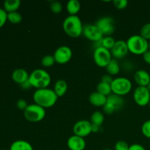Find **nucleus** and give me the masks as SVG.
Returning a JSON list of instances; mask_svg holds the SVG:
<instances>
[{"mask_svg": "<svg viewBox=\"0 0 150 150\" xmlns=\"http://www.w3.org/2000/svg\"><path fill=\"white\" fill-rule=\"evenodd\" d=\"M126 42L129 52L135 55H143L149 50V41L142 38L140 35H132Z\"/></svg>", "mask_w": 150, "mask_h": 150, "instance_id": "4", "label": "nucleus"}, {"mask_svg": "<svg viewBox=\"0 0 150 150\" xmlns=\"http://www.w3.org/2000/svg\"><path fill=\"white\" fill-rule=\"evenodd\" d=\"M149 49L150 50V40H149Z\"/></svg>", "mask_w": 150, "mask_h": 150, "instance_id": "43", "label": "nucleus"}, {"mask_svg": "<svg viewBox=\"0 0 150 150\" xmlns=\"http://www.w3.org/2000/svg\"><path fill=\"white\" fill-rule=\"evenodd\" d=\"M113 80H114V79L112 78V76H110V75L108 74L103 75V76H102V78H101V81L105 82V83H109V84H111Z\"/></svg>", "mask_w": 150, "mask_h": 150, "instance_id": "36", "label": "nucleus"}, {"mask_svg": "<svg viewBox=\"0 0 150 150\" xmlns=\"http://www.w3.org/2000/svg\"><path fill=\"white\" fill-rule=\"evenodd\" d=\"M89 101L94 106L103 107L106 103L107 97L95 91L90 94L89 97Z\"/></svg>", "mask_w": 150, "mask_h": 150, "instance_id": "18", "label": "nucleus"}, {"mask_svg": "<svg viewBox=\"0 0 150 150\" xmlns=\"http://www.w3.org/2000/svg\"><path fill=\"white\" fill-rule=\"evenodd\" d=\"M114 6L118 10H123L125 9L128 5V1L127 0H114L113 1Z\"/></svg>", "mask_w": 150, "mask_h": 150, "instance_id": "32", "label": "nucleus"}, {"mask_svg": "<svg viewBox=\"0 0 150 150\" xmlns=\"http://www.w3.org/2000/svg\"><path fill=\"white\" fill-rule=\"evenodd\" d=\"M46 115L45 108L37 104H29L27 108L23 111V116L27 121L32 123L42 121Z\"/></svg>", "mask_w": 150, "mask_h": 150, "instance_id": "5", "label": "nucleus"}, {"mask_svg": "<svg viewBox=\"0 0 150 150\" xmlns=\"http://www.w3.org/2000/svg\"><path fill=\"white\" fill-rule=\"evenodd\" d=\"M63 30L66 35L73 38L80 37L83 34V26L78 16H68L62 23Z\"/></svg>", "mask_w": 150, "mask_h": 150, "instance_id": "2", "label": "nucleus"}, {"mask_svg": "<svg viewBox=\"0 0 150 150\" xmlns=\"http://www.w3.org/2000/svg\"><path fill=\"white\" fill-rule=\"evenodd\" d=\"M125 102L122 97L112 93L109 96L107 97L106 103L103 107V110L104 113L106 114H114V112L122 108Z\"/></svg>", "mask_w": 150, "mask_h": 150, "instance_id": "8", "label": "nucleus"}, {"mask_svg": "<svg viewBox=\"0 0 150 150\" xmlns=\"http://www.w3.org/2000/svg\"><path fill=\"white\" fill-rule=\"evenodd\" d=\"M28 105H28L27 103L24 99H19L16 103V106L18 107V109L22 110V111H24L27 108Z\"/></svg>", "mask_w": 150, "mask_h": 150, "instance_id": "35", "label": "nucleus"}, {"mask_svg": "<svg viewBox=\"0 0 150 150\" xmlns=\"http://www.w3.org/2000/svg\"><path fill=\"white\" fill-rule=\"evenodd\" d=\"M67 146L70 150H84L86 143L83 138L73 135L67 139Z\"/></svg>", "mask_w": 150, "mask_h": 150, "instance_id": "15", "label": "nucleus"}, {"mask_svg": "<svg viewBox=\"0 0 150 150\" xmlns=\"http://www.w3.org/2000/svg\"><path fill=\"white\" fill-rule=\"evenodd\" d=\"M149 108H150V101H149Z\"/></svg>", "mask_w": 150, "mask_h": 150, "instance_id": "44", "label": "nucleus"}, {"mask_svg": "<svg viewBox=\"0 0 150 150\" xmlns=\"http://www.w3.org/2000/svg\"><path fill=\"white\" fill-rule=\"evenodd\" d=\"M7 21V13L4 8L0 7V28L2 27Z\"/></svg>", "mask_w": 150, "mask_h": 150, "instance_id": "34", "label": "nucleus"}, {"mask_svg": "<svg viewBox=\"0 0 150 150\" xmlns=\"http://www.w3.org/2000/svg\"><path fill=\"white\" fill-rule=\"evenodd\" d=\"M21 14L18 11L7 13V21L13 24H18L22 21Z\"/></svg>", "mask_w": 150, "mask_h": 150, "instance_id": "27", "label": "nucleus"}, {"mask_svg": "<svg viewBox=\"0 0 150 150\" xmlns=\"http://www.w3.org/2000/svg\"><path fill=\"white\" fill-rule=\"evenodd\" d=\"M104 120H105V117H104L103 113H102L101 111H97L91 115V118L89 121L92 123V125L100 127L103 124Z\"/></svg>", "mask_w": 150, "mask_h": 150, "instance_id": "24", "label": "nucleus"}, {"mask_svg": "<svg viewBox=\"0 0 150 150\" xmlns=\"http://www.w3.org/2000/svg\"><path fill=\"white\" fill-rule=\"evenodd\" d=\"M105 70L107 72V74L111 76L118 75L120 71V67L118 61L115 59H112L111 61L108 64V65L105 67Z\"/></svg>", "mask_w": 150, "mask_h": 150, "instance_id": "22", "label": "nucleus"}, {"mask_svg": "<svg viewBox=\"0 0 150 150\" xmlns=\"http://www.w3.org/2000/svg\"><path fill=\"white\" fill-rule=\"evenodd\" d=\"M102 150H114V149H103Z\"/></svg>", "mask_w": 150, "mask_h": 150, "instance_id": "42", "label": "nucleus"}, {"mask_svg": "<svg viewBox=\"0 0 150 150\" xmlns=\"http://www.w3.org/2000/svg\"><path fill=\"white\" fill-rule=\"evenodd\" d=\"M133 100L139 106L149 105L150 101V92L146 86H137L133 92Z\"/></svg>", "mask_w": 150, "mask_h": 150, "instance_id": "9", "label": "nucleus"}, {"mask_svg": "<svg viewBox=\"0 0 150 150\" xmlns=\"http://www.w3.org/2000/svg\"><path fill=\"white\" fill-rule=\"evenodd\" d=\"M55 63V59L53 55H45L41 59V64L45 67H52Z\"/></svg>", "mask_w": 150, "mask_h": 150, "instance_id": "28", "label": "nucleus"}, {"mask_svg": "<svg viewBox=\"0 0 150 150\" xmlns=\"http://www.w3.org/2000/svg\"><path fill=\"white\" fill-rule=\"evenodd\" d=\"M100 127H99V126L92 125V133H98L100 130Z\"/></svg>", "mask_w": 150, "mask_h": 150, "instance_id": "40", "label": "nucleus"}, {"mask_svg": "<svg viewBox=\"0 0 150 150\" xmlns=\"http://www.w3.org/2000/svg\"><path fill=\"white\" fill-rule=\"evenodd\" d=\"M50 10L51 12L55 14H59V13H62L63 10V6L61 2L58 1H51L50 4Z\"/></svg>", "mask_w": 150, "mask_h": 150, "instance_id": "29", "label": "nucleus"}, {"mask_svg": "<svg viewBox=\"0 0 150 150\" xmlns=\"http://www.w3.org/2000/svg\"><path fill=\"white\" fill-rule=\"evenodd\" d=\"M95 24L99 27L104 36H111L115 30L114 20L110 16H104L96 21Z\"/></svg>", "mask_w": 150, "mask_h": 150, "instance_id": "13", "label": "nucleus"}, {"mask_svg": "<svg viewBox=\"0 0 150 150\" xmlns=\"http://www.w3.org/2000/svg\"><path fill=\"white\" fill-rule=\"evenodd\" d=\"M134 81L138 86H147L150 82V75L144 70H139L135 73Z\"/></svg>", "mask_w": 150, "mask_h": 150, "instance_id": "17", "label": "nucleus"}, {"mask_svg": "<svg viewBox=\"0 0 150 150\" xmlns=\"http://www.w3.org/2000/svg\"><path fill=\"white\" fill-rule=\"evenodd\" d=\"M29 74L25 69H16L12 73V79L15 83L19 85H22L29 80Z\"/></svg>", "mask_w": 150, "mask_h": 150, "instance_id": "16", "label": "nucleus"}, {"mask_svg": "<svg viewBox=\"0 0 150 150\" xmlns=\"http://www.w3.org/2000/svg\"><path fill=\"white\" fill-rule=\"evenodd\" d=\"M142 134L147 139H150V120H146L142 126Z\"/></svg>", "mask_w": 150, "mask_h": 150, "instance_id": "31", "label": "nucleus"}, {"mask_svg": "<svg viewBox=\"0 0 150 150\" xmlns=\"http://www.w3.org/2000/svg\"><path fill=\"white\" fill-rule=\"evenodd\" d=\"M116 40L114 38L111 36H104L103 39L100 41V45L98 46H102L103 48H106V49L111 51L112 48L114 47V44H115Z\"/></svg>", "mask_w": 150, "mask_h": 150, "instance_id": "26", "label": "nucleus"}, {"mask_svg": "<svg viewBox=\"0 0 150 150\" xmlns=\"http://www.w3.org/2000/svg\"><path fill=\"white\" fill-rule=\"evenodd\" d=\"M29 81L32 87L36 89L48 88L51 84V77L43 69H35L29 74Z\"/></svg>", "mask_w": 150, "mask_h": 150, "instance_id": "3", "label": "nucleus"}, {"mask_svg": "<svg viewBox=\"0 0 150 150\" xmlns=\"http://www.w3.org/2000/svg\"><path fill=\"white\" fill-rule=\"evenodd\" d=\"M130 145L125 141H118L114 145V150H128Z\"/></svg>", "mask_w": 150, "mask_h": 150, "instance_id": "33", "label": "nucleus"}, {"mask_svg": "<svg viewBox=\"0 0 150 150\" xmlns=\"http://www.w3.org/2000/svg\"><path fill=\"white\" fill-rule=\"evenodd\" d=\"M93 59L97 66L105 67L112 59L111 51L102 46H97L93 53Z\"/></svg>", "mask_w": 150, "mask_h": 150, "instance_id": "7", "label": "nucleus"}, {"mask_svg": "<svg viewBox=\"0 0 150 150\" xmlns=\"http://www.w3.org/2000/svg\"><path fill=\"white\" fill-rule=\"evenodd\" d=\"M146 87H147V89H149V92H150V82H149V84L147 85V86H146Z\"/></svg>", "mask_w": 150, "mask_h": 150, "instance_id": "41", "label": "nucleus"}, {"mask_svg": "<svg viewBox=\"0 0 150 150\" xmlns=\"http://www.w3.org/2000/svg\"><path fill=\"white\" fill-rule=\"evenodd\" d=\"M9 150H34V149L32 144L27 141L17 140L12 143Z\"/></svg>", "mask_w": 150, "mask_h": 150, "instance_id": "21", "label": "nucleus"}, {"mask_svg": "<svg viewBox=\"0 0 150 150\" xmlns=\"http://www.w3.org/2000/svg\"><path fill=\"white\" fill-rule=\"evenodd\" d=\"M111 86L113 94L123 97L131 91L133 85L130 80L127 78L117 77L114 79Z\"/></svg>", "mask_w": 150, "mask_h": 150, "instance_id": "6", "label": "nucleus"}, {"mask_svg": "<svg viewBox=\"0 0 150 150\" xmlns=\"http://www.w3.org/2000/svg\"><path fill=\"white\" fill-rule=\"evenodd\" d=\"M142 56H143L144 61L146 64H150V50L149 49L148 51H146Z\"/></svg>", "mask_w": 150, "mask_h": 150, "instance_id": "38", "label": "nucleus"}, {"mask_svg": "<svg viewBox=\"0 0 150 150\" xmlns=\"http://www.w3.org/2000/svg\"><path fill=\"white\" fill-rule=\"evenodd\" d=\"M83 35L89 40L97 42H100L104 37L103 32L95 23L85 25L83 29Z\"/></svg>", "mask_w": 150, "mask_h": 150, "instance_id": "11", "label": "nucleus"}, {"mask_svg": "<svg viewBox=\"0 0 150 150\" xmlns=\"http://www.w3.org/2000/svg\"><path fill=\"white\" fill-rule=\"evenodd\" d=\"M53 56L55 59L56 62L59 64H64L70 61L73 57V52L70 47L62 45L56 49Z\"/></svg>", "mask_w": 150, "mask_h": 150, "instance_id": "12", "label": "nucleus"}, {"mask_svg": "<svg viewBox=\"0 0 150 150\" xmlns=\"http://www.w3.org/2000/svg\"><path fill=\"white\" fill-rule=\"evenodd\" d=\"M73 131L74 135L84 139L92 133V125L89 120H79L73 125Z\"/></svg>", "mask_w": 150, "mask_h": 150, "instance_id": "10", "label": "nucleus"}, {"mask_svg": "<svg viewBox=\"0 0 150 150\" xmlns=\"http://www.w3.org/2000/svg\"><path fill=\"white\" fill-rule=\"evenodd\" d=\"M58 98L54 91L49 88L36 89L33 94L35 103L45 109L54 106L57 103Z\"/></svg>", "mask_w": 150, "mask_h": 150, "instance_id": "1", "label": "nucleus"}, {"mask_svg": "<svg viewBox=\"0 0 150 150\" xmlns=\"http://www.w3.org/2000/svg\"><path fill=\"white\" fill-rule=\"evenodd\" d=\"M140 35L146 40H150V23H145L140 29Z\"/></svg>", "mask_w": 150, "mask_h": 150, "instance_id": "30", "label": "nucleus"}, {"mask_svg": "<svg viewBox=\"0 0 150 150\" xmlns=\"http://www.w3.org/2000/svg\"><path fill=\"white\" fill-rule=\"evenodd\" d=\"M21 6L20 0H6L4 2V10L7 13L16 12Z\"/></svg>", "mask_w": 150, "mask_h": 150, "instance_id": "23", "label": "nucleus"}, {"mask_svg": "<svg viewBox=\"0 0 150 150\" xmlns=\"http://www.w3.org/2000/svg\"><path fill=\"white\" fill-rule=\"evenodd\" d=\"M21 86L23 89H30L31 87H32L29 80H28L26 82H25L24 83H23L22 85H21Z\"/></svg>", "mask_w": 150, "mask_h": 150, "instance_id": "39", "label": "nucleus"}, {"mask_svg": "<svg viewBox=\"0 0 150 150\" xmlns=\"http://www.w3.org/2000/svg\"><path fill=\"white\" fill-rule=\"evenodd\" d=\"M67 89H68V85L67 82L63 79H59L55 82L53 90L54 91L58 98H62L67 92Z\"/></svg>", "mask_w": 150, "mask_h": 150, "instance_id": "19", "label": "nucleus"}, {"mask_svg": "<svg viewBox=\"0 0 150 150\" xmlns=\"http://www.w3.org/2000/svg\"><path fill=\"white\" fill-rule=\"evenodd\" d=\"M81 5L80 1L78 0H70L67 1L66 9L68 13L69 16H77L78 13L80 12Z\"/></svg>", "mask_w": 150, "mask_h": 150, "instance_id": "20", "label": "nucleus"}, {"mask_svg": "<svg viewBox=\"0 0 150 150\" xmlns=\"http://www.w3.org/2000/svg\"><path fill=\"white\" fill-rule=\"evenodd\" d=\"M129 50L127 48V42L122 40H119L116 41L114 47L111 50V55L115 59H122L128 54Z\"/></svg>", "mask_w": 150, "mask_h": 150, "instance_id": "14", "label": "nucleus"}, {"mask_svg": "<svg viewBox=\"0 0 150 150\" xmlns=\"http://www.w3.org/2000/svg\"><path fill=\"white\" fill-rule=\"evenodd\" d=\"M0 150H9V149H0Z\"/></svg>", "mask_w": 150, "mask_h": 150, "instance_id": "45", "label": "nucleus"}, {"mask_svg": "<svg viewBox=\"0 0 150 150\" xmlns=\"http://www.w3.org/2000/svg\"><path fill=\"white\" fill-rule=\"evenodd\" d=\"M96 91L106 97H108L110 95L112 94V89H111V84L103 81L98 83V86H97Z\"/></svg>", "mask_w": 150, "mask_h": 150, "instance_id": "25", "label": "nucleus"}, {"mask_svg": "<svg viewBox=\"0 0 150 150\" xmlns=\"http://www.w3.org/2000/svg\"><path fill=\"white\" fill-rule=\"evenodd\" d=\"M128 150H146L144 146H142L139 144H133L130 145Z\"/></svg>", "mask_w": 150, "mask_h": 150, "instance_id": "37", "label": "nucleus"}]
</instances>
